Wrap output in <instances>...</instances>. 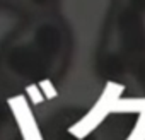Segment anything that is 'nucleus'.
I'll list each match as a JSON object with an SVG mask.
<instances>
[{
	"instance_id": "1",
	"label": "nucleus",
	"mask_w": 145,
	"mask_h": 140,
	"mask_svg": "<svg viewBox=\"0 0 145 140\" xmlns=\"http://www.w3.org/2000/svg\"><path fill=\"white\" fill-rule=\"evenodd\" d=\"M123 92V86L116 84V82H108L104 92L101 94V97L97 99V103L92 106V109L82 118L79 120L75 125H72L68 128V131L79 140H84L86 137H89L104 120L109 113H113V104L114 101L121 96Z\"/></svg>"
},
{
	"instance_id": "2",
	"label": "nucleus",
	"mask_w": 145,
	"mask_h": 140,
	"mask_svg": "<svg viewBox=\"0 0 145 140\" xmlns=\"http://www.w3.org/2000/svg\"><path fill=\"white\" fill-rule=\"evenodd\" d=\"M9 106L16 116L17 126L21 130V135L24 140H43L41 131L38 128V123L31 113V108L24 96H14L9 99Z\"/></svg>"
},
{
	"instance_id": "3",
	"label": "nucleus",
	"mask_w": 145,
	"mask_h": 140,
	"mask_svg": "<svg viewBox=\"0 0 145 140\" xmlns=\"http://www.w3.org/2000/svg\"><path fill=\"white\" fill-rule=\"evenodd\" d=\"M145 111V99H121L118 97L113 104V113H143Z\"/></svg>"
},
{
	"instance_id": "4",
	"label": "nucleus",
	"mask_w": 145,
	"mask_h": 140,
	"mask_svg": "<svg viewBox=\"0 0 145 140\" xmlns=\"http://www.w3.org/2000/svg\"><path fill=\"white\" fill-rule=\"evenodd\" d=\"M126 140H145V111L140 113L131 133L126 137Z\"/></svg>"
},
{
	"instance_id": "5",
	"label": "nucleus",
	"mask_w": 145,
	"mask_h": 140,
	"mask_svg": "<svg viewBox=\"0 0 145 140\" xmlns=\"http://www.w3.org/2000/svg\"><path fill=\"white\" fill-rule=\"evenodd\" d=\"M33 2H43V0H33Z\"/></svg>"
}]
</instances>
